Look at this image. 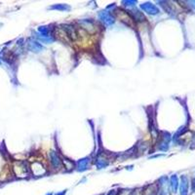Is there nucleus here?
<instances>
[{
	"mask_svg": "<svg viewBox=\"0 0 195 195\" xmlns=\"http://www.w3.org/2000/svg\"><path fill=\"white\" fill-rule=\"evenodd\" d=\"M157 192V187L156 185H148L146 188H145V190L141 191V195H155Z\"/></svg>",
	"mask_w": 195,
	"mask_h": 195,
	"instance_id": "nucleus-2",
	"label": "nucleus"
},
{
	"mask_svg": "<svg viewBox=\"0 0 195 195\" xmlns=\"http://www.w3.org/2000/svg\"><path fill=\"white\" fill-rule=\"evenodd\" d=\"M116 17L121 22H123V23H125L127 24H129V25H133V20H132V18L125 11H123V10H117L116 11Z\"/></svg>",
	"mask_w": 195,
	"mask_h": 195,
	"instance_id": "nucleus-1",
	"label": "nucleus"
},
{
	"mask_svg": "<svg viewBox=\"0 0 195 195\" xmlns=\"http://www.w3.org/2000/svg\"><path fill=\"white\" fill-rule=\"evenodd\" d=\"M118 195H131V192L128 191V190H123V191L119 192V194Z\"/></svg>",
	"mask_w": 195,
	"mask_h": 195,
	"instance_id": "nucleus-3",
	"label": "nucleus"
}]
</instances>
